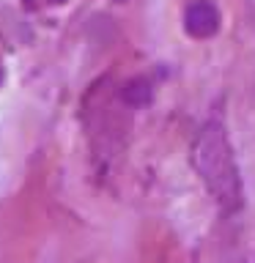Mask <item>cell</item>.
I'll return each instance as SVG.
<instances>
[{
  "label": "cell",
  "instance_id": "3",
  "mask_svg": "<svg viewBox=\"0 0 255 263\" xmlns=\"http://www.w3.org/2000/svg\"><path fill=\"white\" fill-rule=\"evenodd\" d=\"M121 96H123V102H126L129 107H140V104H145L148 99H151V85H148L143 77H137V80H132V82L123 85Z\"/></svg>",
  "mask_w": 255,
  "mask_h": 263
},
{
  "label": "cell",
  "instance_id": "1",
  "mask_svg": "<svg viewBox=\"0 0 255 263\" xmlns=\"http://www.w3.org/2000/svg\"><path fill=\"white\" fill-rule=\"evenodd\" d=\"M192 167L197 170L203 186L217 200L222 214H233L244 203V189L233 148L220 123H206L192 145Z\"/></svg>",
  "mask_w": 255,
  "mask_h": 263
},
{
  "label": "cell",
  "instance_id": "2",
  "mask_svg": "<svg viewBox=\"0 0 255 263\" xmlns=\"http://www.w3.org/2000/svg\"><path fill=\"white\" fill-rule=\"evenodd\" d=\"M184 30L192 39H211L220 30V8L211 0H195L184 11Z\"/></svg>",
  "mask_w": 255,
  "mask_h": 263
}]
</instances>
